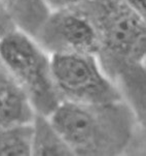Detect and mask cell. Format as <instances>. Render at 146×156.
Listing matches in <instances>:
<instances>
[{
    "instance_id": "cell-2",
    "label": "cell",
    "mask_w": 146,
    "mask_h": 156,
    "mask_svg": "<svg viewBox=\"0 0 146 156\" xmlns=\"http://www.w3.org/2000/svg\"><path fill=\"white\" fill-rule=\"evenodd\" d=\"M49 118L74 155L119 156L145 151V124L124 99L96 105L62 101Z\"/></svg>"
},
{
    "instance_id": "cell-3",
    "label": "cell",
    "mask_w": 146,
    "mask_h": 156,
    "mask_svg": "<svg viewBox=\"0 0 146 156\" xmlns=\"http://www.w3.org/2000/svg\"><path fill=\"white\" fill-rule=\"evenodd\" d=\"M0 59L22 87L35 114L49 116L62 102L50 55L29 34L15 29L0 41Z\"/></svg>"
},
{
    "instance_id": "cell-11",
    "label": "cell",
    "mask_w": 146,
    "mask_h": 156,
    "mask_svg": "<svg viewBox=\"0 0 146 156\" xmlns=\"http://www.w3.org/2000/svg\"><path fill=\"white\" fill-rule=\"evenodd\" d=\"M89 0H44L50 10H59L66 9H74L86 3Z\"/></svg>"
},
{
    "instance_id": "cell-8",
    "label": "cell",
    "mask_w": 146,
    "mask_h": 156,
    "mask_svg": "<svg viewBox=\"0 0 146 156\" xmlns=\"http://www.w3.org/2000/svg\"><path fill=\"white\" fill-rule=\"evenodd\" d=\"M32 156H73L71 148L47 116L35 114L33 121Z\"/></svg>"
},
{
    "instance_id": "cell-9",
    "label": "cell",
    "mask_w": 146,
    "mask_h": 156,
    "mask_svg": "<svg viewBox=\"0 0 146 156\" xmlns=\"http://www.w3.org/2000/svg\"><path fill=\"white\" fill-rule=\"evenodd\" d=\"M32 122L0 128V156H32Z\"/></svg>"
},
{
    "instance_id": "cell-10",
    "label": "cell",
    "mask_w": 146,
    "mask_h": 156,
    "mask_svg": "<svg viewBox=\"0 0 146 156\" xmlns=\"http://www.w3.org/2000/svg\"><path fill=\"white\" fill-rule=\"evenodd\" d=\"M15 29H17V27L12 22L9 14L5 9L2 2L0 1V41Z\"/></svg>"
},
{
    "instance_id": "cell-4",
    "label": "cell",
    "mask_w": 146,
    "mask_h": 156,
    "mask_svg": "<svg viewBox=\"0 0 146 156\" xmlns=\"http://www.w3.org/2000/svg\"><path fill=\"white\" fill-rule=\"evenodd\" d=\"M53 78L62 101L96 105L124 99L92 54L50 55Z\"/></svg>"
},
{
    "instance_id": "cell-12",
    "label": "cell",
    "mask_w": 146,
    "mask_h": 156,
    "mask_svg": "<svg viewBox=\"0 0 146 156\" xmlns=\"http://www.w3.org/2000/svg\"><path fill=\"white\" fill-rule=\"evenodd\" d=\"M141 14L146 16V0H129Z\"/></svg>"
},
{
    "instance_id": "cell-5",
    "label": "cell",
    "mask_w": 146,
    "mask_h": 156,
    "mask_svg": "<svg viewBox=\"0 0 146 156\" xmlns=\"http://www.w3.org/2000/svg\"><path fill=\"white\" fill-rule=\"evenodd\" d=\"M33 38L49 55H97L99 47L94 25L80 7L52 10Z\"/></svg>"
},
{
    "instance_id": "cell-1",
    "label": "cell",
    "mask_w": 146,
    "mask_h": 156,
    "mask_svg": "<svg viewBox=\"0 0 146 156\" xmlns=\"http://www.w3.org/2000/svg\"><path fill=\"white\" fill-rule=\"evenodd\" d=\"M78 7L96 30L102 69L145 124L146 16L129 0H89Z\"/></svg>"
},
{
    "instance_id": "cell-7",
    "label": "cell",
    "mask_w": 146,
    "mask_h": 156,
    "mask_svg": "<svg viewBox=\"0 0 146 156\" xmlns=\"http://www.w3.org/2000/svg\"><path fill=\"white\" fill-rule=\"evenodd\" d=\"M19 30L36 35L52 10L44 0H0Z\"/></svg>"
},
{
    "instance_id": "cell-6",
    "label": "cell",
    "mask_w": 146,
    "mask_h": 156,
    "mask_svg": "<svg viewBox=\"0 0 146 156\" xmlns=\"http://www.w3.org/2000/svg\"><path fill=\"white\" fill-rule=\"evenodd\" d=\"M34 117L27 95L0 59V128L32 122Z\"/></svg>"
}]
</instances>
